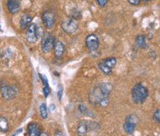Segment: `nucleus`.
<instances>
[{
	"instance_id": "24",
	"label": "nucleus",
	"mask_w": 160,
	"mask_h": 136,
	"mask_svg": "<svg viewBox=\"0 0 160 136\" xmlns=\"http://www.w3.org/2000/svg\"><path fill=\"white\" fill-rule=\"evenodd\" d=\"M79 108H80V111L82 112V113L83 114H88V112H89V110L86 108V107L85 106H83V105H80V107H79Z\"/></svg>"
},
{
	"instance_id": "19",
	"label": "nucleus",
	"mask_w": 160,
	"mask_h": 136,
	"mask_svg": "<svg viewBox=\"0 0 160 136\" xmlns=\"http://www.w3.org/2000/svg\"><path fill=\"white\" fill-rule=\"evenodd\" d=\"M39 112L40 115L42 117V118L46 119V118L48 117V110H47V108H46V105L45 103H42L39 107Z\"/></svg>"
},
{
	"instance_id": "5",
	"label": "nucleus",
	"mask_w": 160,
	"mask_h": 136,
	"mask_svg": "<svg viewBox=\"0 0 160 136\" xmlns=\"http://www.w3.org/2000/svg\"><path fill=\"white\" fill-rule=\"evenodd\" d=\"M42 22H43L46 29H48V30L52 29L54 27V25H55V22H56L54 12L51 11V10L44 11L43 14H42Z\"/></svg>"
},
{
	"instance_id": "16",
	"label": "nucleus",
	"mask_w": 160,
	"mask_h": 136,
	"mask_svg": "<svg viewBox=\"0 0 160 136\" xmlns=\"http://www.w3.org/2000/svg\"><path fill=\"white\" fill-rule=\"evenodd\" d=\"M135 43H136V45H137L138 47H140L142 49H144V48L147 47V45H146V38L142 34H140V35L136 36Z\"/></svg>"
},
{
	"instance_id": "27",
	"label": "nucleus",
	"mask_w": 160,
	"mask_h": 136,
	"mask_svg": "<svg viewBox=\"0 0 160 136\" xmlns=\"http://www.w3.org/2000/svg\"><path fill=\"white\" fill-rule=\"evenodd\" d=\"M55 108H56V107H55V105H51V106H50V108H51V110H52V111L55 109Z\"/></svg>"
},
{
	"instance_id": "7",
	"label": "nucleus",
	"mask_w": 160,
	"mask_h": 136,
	"mask_svg": "<svg viewBox=\"0 0 160 136\" xmlns=\"http://www.w3.org/2000/svg\"><path fill=\"white\" fill-rule=\"evenodd\" d=\"M17 94V90L8 84H1V95L6 100L13 99Z\"/></svg>"
},
{
	"instance_id": "10",
	"label": "nucleus",
	"mask_w": 160,
	"mask_h": 136,
	"mask_svg": "<svg viewBox=\"0 0 160 136\" xmlns=\"http://www.w3.org/2000/svg\"><path fill=\"white\" fill-rule=\"evenodd\" d=\"M7 8L10 14H16L17 12L20 11L21 2H20V0H8Z\"/></svg>"
},
{
	"instance_id": "28",
	"label": "nucleus",
	"mask_w": 160,
	"mask_h": 136,
	"mask_svg": "<svg viewBox=\"0 0 160 136\" xmlns=\"http://www.w3.org/2000/svg\"><path fill=\"white\" fill-rule=\"evenodd\" d=\"M143 1H145V2H150V1H152V0H143Z\"/></svg>"
},
{
	"instance_id": "23",
	"label": "nucleus",
	"mask_w": 160,
	"mask_h": 136,
	"mask_svg": "<svg viewBox=\"0 0 160 136\" xmlns=\"http://www.w3.org/2000/svg\"><path fill=\"white\" fill-rule=\"evenodd\" d=\"M96 2H97V4H98L99 7L104 8V7L108 4V0H96Z\"/></svg>"
},
{
	"instance_id": "1",
	"label": "nucleus",
	"mask_w": 160,
	"mask_h": 136,
	"mask_svg": "<svg viewBox=\"0 0 160 136\" xmlns=\"http://www.w3.org/2000/svg\"><path fill=\"white\" fill-rule=\"evenodd\" d=\"M113 89L112 84L108 83H102L92 88L89 93V101L93 106L107 107L109 103V94Z\"/></svg>"
},
{
	"instance_id": "9",
	"label": "nucleus",
	"mask_w": 160,
	"mask_h": 136,
	"mask_svg": "<svg viewBox=\"0 0 160 136\" xmlns=\"http://www.w3.org/2000/svg\"><path fill=\"white\" fill-rule=\"evenodd\" d=\"M85 45L89 51H91V52L96 51L99 47V40H98L97 36L95 34L88 35L85 40Z\"/></svg>"
},
{
	"instance_id": "4",
	"label": "nucleus",
	"mask_w": 160,
	"mask_h": 136,
	"mask_svg": "<svg viewBox=\"0 0 160 136\" xmlns=\"http://www.w3.org/2000/svg\"><path fill=\"white\" fill-rule=\"evenodd\" d=\"M137 123V116H135V115H129V116H127V118L125 119V122H124V125H123L125 133H128V134H132L134 133L135 129H136Z\"/></svg>"
},
{
	"instance_id": "25",
	"label": "nucleus",
	"mask_w": 160,
	"mask_h": 136,
	"mask_svg": "<svg viewBox=\"0 0 160 136\" xmlns=\"http://www.w3.org/2000/svg\"><path fill=\"white\" fill-rule=\"evenodd\" d=\"M128 2H129L131 5H132V6H137V5L140 4L141 0H128Z\"/></svg>"
},
{
	"instance_id": "20",
	"label": "nucleus",
	"mask_w": 160,
	"mask_h": 136,
	"mask_svg": "<svg viewBox=\"0 0 160 136\" xmlns=\"http://www.w3.org/2000/svg\"><path fill=\"white\" fill-rule=\"evenodd\" d=\"M108 67L110 68H113L117 64V58H105L103 60Z\"/></svg>"
},
{
	"instance_id": "22",
	"label": "nucleus",
	"mask_w": 160,
	"mask_h": 136,
	"mask_svg": "<svg viewBox=\"0 0 160 136\" xmlns=\"http://www.w3.org/2000/svg\"><path fill=\"white\" fill-rule=\"evenodd\" d=\"M154 119L160 124V110L159 109H157L154 113Z\"/></svg>"
},
{
	"instance_id": "8",
	"label": "nucleus",
	"mask_w": 160,
	"mask_h": 136,
	"mask_svg": "<svg viewBox=\"0 0 160 136\" xmlns=\"http://www.w3.org/2000/svg\"><path fill=\"white\" fill-rule=\"evenodd\" d=\"M26 38L27 41L30 44H35L39 38L38 33H37V26L34 23H32L29 28L27 29V33H26Z\"/></svg>"
},
{
	"instance_id": "2",
	"label": "nucleus",
	"mask_w": 160,
	"mask_h": 136,
	"mask_svg": "<svg viewBox=\"0 0 160 136\" xmlns=\"http://www.w3.org/2000/svg\"><path fill=\"white\" fill-rule=\"evenodd\" d=\"M148 90L142 83H137L134 85L132 91V101L135 104H143L148 97Z\"/></svg>"
},
{
	"instance_id": "26",
	"label": "nucleus",
	"mask_w": 160,
	"mask_h": 136,
	"mask_svg": "<svg viewBox=\"0 0 160 136\" xmlns=\"http://www.w3.org/2000/svg\"><path fill=\"white\" fill-rule=\"evenodd\" d=\"M62 93H63V88L61 86H59V89H58V99L59 100H61Z\"/></svg>"
},
{
	"instance_id": "11",
	"label": "nucleus",
	"mask_w": 160,
	"mask_h": 136,
	"mask_svg": "<svg viewBox=\"0 0 160 136\" xmlns=\"http://www.w3.org/2000/svg\"><path fill=\"white\" fill-rule=\"evenodd\" d=\"M27 131L29 136H39L42 134V129L37 123H30L27 127Z\"/></svg>"
},
{
	"instance_id": "21",
	"label": "nucleus",
	"mask_w": 160,
	"mask_h": 136,
	"mask_svg": "<svg viewBox=\"0 0 160 136\" xmlns=\"http://www.w3.org/2000/svg\"><path fill=\"white\" fill-rule=\"evenodd\" d=\"M70 17H72V18H74L76 20H79V19L82 18V14L77 8H74V9H72L70 11Z\"/></svg>"
},
{
	"instance_id": "13",
	"label": "nucleus",
	"mask_w": 160,
	"mask_h": 136,
	"mask_svg": "<svg viewBox=\"0 0 160 136\" xmlns=\"http://www.w3.org/2000/svg\"><path fill=\"white\" fill-rule=\"evenodd\" d=\"M89 122L85 121V120H82L79 124H78V127H77V134L78 135H85L88 132V125Z\"/></svg>"
},
{
	"instance_id": "6",
	"label": "nucleus",
	"mask_w": 160,
	"mask_h": 136,
	"mask_svg": "<svg viewBox=\"0 0 160 136\" xmlns=\"http://www.w3.org/2000/svg\"><path fill=\"white\" fill-rule=\"evenodd\" d=\"M56 38L52 35V34H48V35H46L42 41V51L45 53V54H47L49 53L55 46V44H56Z\"/></svg>"
},
{
	"instance_id": "17",
	"label": "nucleus",
	"mask_w": 160,
	"mask_h": 136,
	"mask_svg": "<svg viewBox=\"0 0 160 136\" xmlns=\"http://www.w3.org/2000/svg\"><path fill=\"white\" fill-rule=\"evenodd\" d=\"M98 68L106 75H110L111 72H112V68H109L104 61H101L100 63H98Z\"/></svg>"
},
{
	"instance_id": "14",
	"label": "nucleus",
	"mask_w": 160,
	"mask_h": 136,
	"mask_svg": "<svg viewBox=\"0 0 160 136\" xmlns=\"http://www.w3.org/2000/svg\"><path fill=\"white\" fill-rule=\"evenodd\" d=\"M31 24H32V17L28 14H24L21 19V22H20L21 28L23 30L28 29Z\"/></svg>"
},
{
	"instance_id": "18",
	"label": "nucleus",
	"mask_w": 160,
	"mask_h": 136,
	"mask_svg": "<svg viewBox=\"0 0 160 136\" xmlns=\"http://www.w3.org/2000/svg\"><path fill=\"white\" fill-rule=\"evenodd\" d=\"M0 130L2 133H7L8 130V123L5 117L0 118Z\"/></svg>"
},
{
	"instance_id": "3",
	"label": "nucleus",
	"mask_w": 160,
	"mask_h": 136,
	"mask_svg": "<svg viewBox=\"0 0 160 136\" xmlns=\"http://www.w3.org/2000/svg\"><path fill=\"white\" fill-rule=\"evenodd\" d=\"M78 27H79V24H78L77 20L72 17H68L62 20L61 22V29L69 34L74 33L77 31Z\"/></svg>"
},
{
	"instance_id": "12",
	"label": "nucleus",
	"mask_w": 160,
	"mask_h": 136,
	"mask_svg": "<svg viewBox=\"0 0 160 136\" xmlns=\"http://www.w3.org/2000/svg\"><path fill=\"white\" fill-rule=\"evenodd\" d=\"M64 53H65V45H63L62 42L57 41L55 44V46H54V54H55L56 58L61 59Z\"/></svg>"
},
{
	"instance_id": "15",
	"label": "nucleus",
	"mask_w": 160,
	"mask_h": 136,
	"mask_svg": "<svg viewBox=\"0 0 160 136\" xmlns=\"http://www.w3.org/2000/svg\"><path fill=\"white\" fill-rule=\"evenodd\" d=\"M39 76H40V79H41V81H42V83H43V84H44V89H43V93H44V94H45V97H48V95L50 94V86H49V84H48V82H47V79H46V76H44V75H42V74H39Z\"/></svg>"
}]
</instances>
